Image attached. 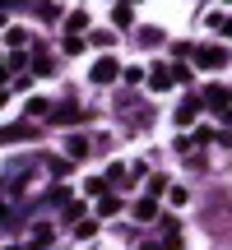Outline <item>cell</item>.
<instances>
[{"label":"cell","instance_id":"6da1fadb","mask_svg":"<svg viewBox=\"0 0 232 250\" xmlns=\"http://www.w3.org/2000/svg\"><path fill=\"white\" fill-rule=\"evenodd\" d=\"M200 102H205V107H214V111H232V88H228V83H209Z\"/></svg>","mask_w":232,"mask_h":250},{"label":"cell","instance_id":"7a4b0ae2","mask_svg":"<svg viewBox=\"0 0 232 250\" xmlns=\"http://www.w3.org/2000/svg\"><path fill=\"white\" fill-rule=\"evenodd\" d=\"M228 61H232V56L223 51V46H200V51H195V65H200V70H223Z\"/></svg>","mask_w":232,"mask_h":250},{"label":"cell","instance_id":"3957f363","mask_svg":"<svg viewBox=\"0 0 232 250\" xmlns=\"http://www.w3.org/2000/svg\"><path fill=\"white\" fill-rule=\"evenodd\" d=\"M116 74H121V65H116V61H112V56H102V61H98V65H93V83H112V79H116Z\"/></svg>","mask_w":232,"mask_h":250},{"label":"cell","instance_id":"277c9868","mask_svg":"<svg viewBox=\"0 0 232 250\" xmlns=\"http://www.w3.org/2000/svg\"><path fill=\"white\" fill-rule=\"evenodd\" d=\"M135 218H139V223H153V218H158V199H139V204H135Z\"/></svg>","mask_w":232,"mask_h":250},{"label":"cell","instance_id":"5b68a950","mask_svg":"<svg viewBox=\"0 0 232 250\" xmlns=\"http://www.w3.org/2000/svg\"><path fill=\"white\" fill-rule=\"evenodd\" d=\"M195 107H200V98L190 93V98H186V102L177 107V125H190V116H195Z\"/></svg>","mask_w":232,"mask_h":250},{"label":"cell","instance_id":"8992f818","mask_svg":"<svg viewBox=\"0 0 232 250\" xmlns=\"http://www.w3.org/2000/svg\"><path fill=\"white\" fill-rule=\"evenodd\" d=\"M98 213H102V218L121 213V199H116V195H102V199H98Z\"/></svg>","mask_w":232,"mask_h":250},{"label":"cell","instance_id":"52a82bcc","mask_svg":"<svg viewBox=\"0 0 232 250\" xmlns=\"http://www.w3.org/2000/svg\"><path fill=\"white\" fill-rule=\"evenodd\" d=\"M65 23H70V33H79V28H89V14H84V9H74Z\"/></svg>","mask_w":232,"mask_h":250},{"label":"cell","instance_id":"ba28073f","mask_svg":"<svg viewBox=\"0 0 232 250\" xmlns=\"http://www.w3.org/2000/svg\"><path fill=\"white\" fill-rule=\"evenodd\" d=\"M149 83H153V88H167V83H172V70H153Z\"/></svg>","mask_w":232,"mask_h":250},{"label":"cell","instance_id":"9c48e42d","mask_svg":"<svg viewBox=\"0 0 232 250\" xmlns=\"http://www.w3.org/2000/svg\"><path fill=\"white\" fill-rule=\"evenodd\" d=\"M74 236H84V241H89V236H98V223H93V218H89V223H79V227H74Z\"/></svg>","mask_w":232,"mask_h":250},{"label":"cell","instance_id":"30bf717a","mask_svg":"<svg viewBox=\"0 0 232 250\" xmlns=\"http://www.w3.org/2000/svg\"><path fill=\"white\" fill-rule=\"evenodd\" d=\"M112 23H116V28H130V9L121 5V9H116V14H112Z\"/></svg>","mask_w":232,"mask_h":250},{"label":"cell","instance_id":"8fae6325","mask_svg":"<svg viewBox=\"0 0 232 250\" xmlns=\"http://www.w3.org/2000/svg\"><path fill=\"white\" fill-rule=\"evenodd\" d=\"M89 153V139H70V158H84Z\"/></svg>","mask_w":232,"mask_h":250},{"label":"cell","instance_id":"7c38bea8","mask_svg":"<svg viewBox=\"0 0 232 250\" xmlns=\"http://www.w3.org/2000/svg\"><path fill=\"white\" fill-rule=\"evenodd\" d=\"M223 28H228V33H232V19H223Z\"/></svg>","mask_w":232,"mask_h":250},{"label":"cell","instance_id":"4fadbf2b","mask_svg":"<svg viewBox=\"0 0 232 250\" xmlns=\"http://www.w3.org/2000/svg\"><path fill=\"white\" fill-rule=\"evenodd\" d=\"M5 98H9V93H5V88H0V102H5Z\"/></svg>","mask_w":232,"mask_h":250},{"label":"cell","instance_id":"5bb4252c","mask_svg":"<svg viewBox=\"0 0 232 250\" xmlns=\"http://www.w3.org/2000/svg\"><path fill=\"white\" fill-rule=\"evenodd\" d=\"M144 250H158V246H144Z\"/></svg>","mask_w":232,"mask_h":250}]
</instances>
